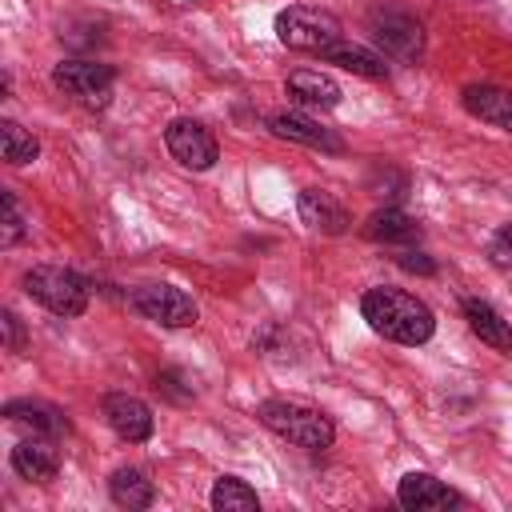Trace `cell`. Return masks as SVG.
<instances>
[{"label": "cell", "instance_id": "cell-1", "mask_svg": "<svg viewBox=\"0 0 512 512\" xmlns=\"http://www.w3.org/2000/svg\"><path fill=\"white\" fill-rule=\"evenodd\" d=\"M360 312H364L372 332H380L384 340H396V344H424L436 332L432 308L420 296H412L404 288H392V284L368 288L364 300H360Z\"/></svg>", "mask_w": 512, "mask_h": 512}, {"label": "cell", "instance_id": "cell-2", "mask_svg": "<svg viewBox=\"0 0 512 512\" xmlns=\"http://www.w3.org/2000/svg\"><path fill=\"white\" fill-rule=\"evenodd\" d=\"M256 416L268 432H276L280 440H288L296 448H308V452H324L336 436L332 420L320 408H308V404H296V400H264L256 408Z\"/></svg>", "mask_w": 512, "mask_h": 512}, {"label": "cell", "instance_id": "cell-3", "mask_svg": "<svg viewBox=\"0 0 512 512\" xmlns=\"http://www.w3.org/2000/svg\"><path fill=\"white\" fill-rule=\"evenodd\" d=\"M276 36L284 48H296V52H316L324 56L336 40H344V24L324 12V8H308V4H292L276 16Z\"/></svg>", "mask_w": 512, "mask_h": 512}, {"label": "cell", "instance_id": "cell-4", "mask_svg": "<svg viewBox=\"0 0 512 512\" xmlns=\"http://www.w3.org/2000/svg\"><path fill=\"white\" fill-rule=\"evenodd\" d=\"M24 292L56 316H80L88 308V284L64 264H36L24 272Z\"/></svg>", "mask_w": 512, "mask_h": 512}, {"label": "cell", "instance_id": "cell-5", "mask_svg": "<svg viewBox=\"0 0 512 512\" xmlns=\"http://www.w3.org/2000/svg\"><path fill=\"white\" fill-rule=\"evenodd\" d=\"M112 80H116L112 64H100V60H60L52 68V84L72 100H80L84 108H108Z\"/></svg>", "mask_w": 512, "mask_h": 512}, {"label": "cell", "instance_id": "cell-6", "mask_svg": "<svg viewBox=\"0 0 512 512\" xmlns=\"http://www.w3.org/2000/svg\"><path fill=\"white\" fill-rule=\"evenodd\" d=\"M132 304L144 320H156L164 328H192L200 320L196 300L176 284H144L132 292Z\"/></svg>", "mask_w": 512, "mask_h": 512}, {"label": "cell", "instance_id": "cell-7", "mask_svg": "<svg viewBox=\"0 0 512 512\" xmlns=\"http://www.w3.org/2000/svg\"><path fill=\"white\" fill-rule=\"evenodd\" d=\"M164 144H168L172 160L184 164V168H192V172L212 168L216 156H220L212 132H208L200 120H188V116H180V120H172V124L164 128Z\"/></svg>", "mask_w": 512, "mask_h": 512}, {"label": "cell", "instance_id": "cell-8", "mask_svg": "<svg viewBox=\"0 0 512 512\" xmlns=\"http://www.w3.org/2000/svg\"><path fill=\"white\" fill-rule=\"evenodd\" d=\"M372 36H376V44L384 48V56L404 60V64H412V60L420 56V48H424L420 20H412L408 12H396V8L372 12Z\"/></svg>", "mask_w": 512, "mask_h": 512}, {"label": "cell", "instance_id": "cell-9", "mask_svg": "<svg viewBox=\"0 0 512 512\" xmlns=\"http://www.w3.org/2000/svg\"><path fill=\"white\" fill-rule=\"evenodd\" d=\"M104 420H108V428H112L120 440H128V444L148 440L152 428H156L152 408H148L144 400L128 396V392H108V396H104Z\"/></svg>", "mask_w": 512, "mask_h": 512}, {"label": "cell", "instance_id": "cell-10", "mask_svg": "<svg viewBox=\"0 0 512 512\" xmlns=\"http://www.w3.org/2000/svg\"><path fill=\"white\" fill-rule=\"evenodd\" d=\"M12 468L24 476V480H32V484H48V480H56V472H60V452H56V440L52 436H24L16 448H12Z\"/></svg>", "mask_w": 512, "mask_h": 512}, {"label": "cell", "instance_id": "cell-11", "mask_svg": "<svg viewBox=\"0 0 512 512\" xmlns=\"http://www.w3.org/2000/svg\"><path fill=\"white\" fill-rule=\"evenodd\" d=\"M396 500H400L408 512H444V508L460 504V496H456L444 480H436V476H428V472H408V476L400 480V488H396Z\"/></svg>", "mask_w": 512, "mask_h": 512}, {"label": "cell", "instance_id": "cell-12", "mask_svg": "<svg viewBox=\"0 0 512 512\" xmlns=\"http://www.w3.org/2000/svg\"><path fill=\"white\" fill-rule=\"evenodd\" d=\"M296 208H300V220L312 228V232H324V236H340V232H348V212H344V204L340 200H332L328 192H320V188H304L300 192V200H296Z\"/></svg>", "mask_w": 512, "mask_h": 512}, {"label": "cell", "instance_id": "cell-13", "mask_svg": "<svg viewBox=\"0 0 512 512\" xmlns=\"http://www.w3.org/2000/svg\"><path fill=\"white\" fill-rule=\"evenodd\" d=\"M284 92H288L296 104H304V108H336V104H340V84H336L332 76L316 72V68H296V72H288Z\"/></svg>", "mask_w": 512, "mask_h": 512}, {"label": "cell", "instance_id": "cell-14", "mask_svg": "<svg viewBox=\"0 0 512 512\" xmlns=\"http://www.w3.org/2000/svg\"><path fill=\"white\" fill-rule=\"evenodd\" d=\"M268 128L280 136V140H292V144H308V148H320V152H340V136H332L328 128H320L316 120L308 116H296V112H276L268 120Z\"/></svg>", "mask_w": 512, "mask_h": 512}, {"label": "cell", "instance_id": "cell-15", "mask_svg": "<svg viewBox=\"0 0 512 512\" xmlns=\"http://www.w3.org/2000/svg\"><path fill=\"white\" fill-rule=\"evenodd\" d=\"M464 108H468L476 120L512 132V92H508V88H496V84H472V88H464Z\"/></svg>", "mask_w": 512, "mask_h": 512}, {"label": "cell", "instance_id": "cell-16", "mask_svg": "<svg viewBox=\"0 0 512 512\" xmlns=\"http://www.w3.org/2000/svg\"><path fill=\"white\" fill-rule=\"evenodd\" d=\"M464 320H468V328H472L488 348H496V352H512V324H508L488 300L468 296V300H464Z\"/></svg>", "mask_w": 512, "mask_h": 512}, {"label": "cell", "instance_id": "cell-17", "mask_svg": "<svg viewBox=\"0 0 512 512\" xmlns=\"http://www.w3.org/2000/svg\"><path fill=\"white\" fill-rule=\"evenodd\" d=\"M4 416H8L12 424H20V428L36 432V436H52V440H56V436L68 432L64 412L52 408V404H44V400H12V404L4 408Z\"/></svg>", "mask_w": 512, "mask_h": 512}, {"label": "cell", "instance_id": "cell-18", "mask_svg": "<svg viewBox=\"0 0 512 512\" xmlns=\"http://www.w3.org/2000/svg\"><path fill=\"white\" fill-rule=\"evenodd\" d=\"M108 496H112V504L136 512V508H148L156 500V484L140 468H116L112 480H108Z\"/></svg>", "mask_w": 512, "mask_h": 512}, {"label": "cell", "instance_id": "cell-19", "mask_svg": "<svg viewBox=\"0 0 512 512\" xmlns=\"http://www.w3.org/2000/svg\"><path fill=\"white\" fill-rule=\"evenodd\" d=\"M364 236L368 240H380V244H412L420 236V224L408 212H400V208H384V212H372L368 216Z\"/></svg>", "mask_w": 512, "mask_h": 512}, {"label": "cell", "instance_id": "cell-20", "mask_svg": "<svg viewBox=\"0 0 512 512\" xmlns=\"http://www.w3.org/2000/svg\"><path fill=\"white\" fill-rule=\"evenodd\" d=\"M320 60L340 64V68H348V72H356V76H368V80H380V76L388 72L384 56H376V52H368V48H360V44H348V40H336Z\"/></svg>", "mask_w": 512, "mask_h": 512}, {"label": "cell", "instance_id": "cell-21", "mask_svg": "<svg viewBox=\"0 0 512 512\" xmlns=\"http://www.w3.org/2000/svg\"><path fill=\"white\" fill-rule=\"evenodd\" d=\"M212 508L216 512H256L260 508V496H256V488H248L240 476H220L216 484H212Z\"/></svg>", "mask_w": 512, "mask_h": 512}, {"label": "cell", "instance_id": "cell-22", "mask_svg": "<svg viewBox=\"0 0 512 512\" xmlns=\"http://www.w3.org/2000/svg\"><path fill=\"white\" fill-rule=\"evenodd\" d=\"M0 152L8 164L20 168V164H32L40 156V140L28 128H20L16 120H0Z\"/></svg>", "mask_w": 512, "mask_h": 512}, {"label": "cell", "instance_id": "cell-23", "mask_svg": "<svg viewBox=\"0 0 512 512\" xmlns=\"http://www.w3.org/2000/svg\"><path fill=\"white\" fill-rule=\"evenodd\" d=\"M20 236H24V216H20V208H16V196L4 192V232H0V244L12 248Z\"/></svg>", "mask_w": 512, "mask_h": 512}, {"label": "cell", "instance_id": "cell-24", "mask_svg": "<svg viewBox=\"0 0 512 512\" xmlns=\"http://www.w3.org/2000/svg\"><path fill=\"white\" fill-rule=\"evenodd\" d=\"M488 256H492V264H496V268L512 272V224H504V228L492 236V244H488Z\"/></svg>", "mask_w": 512, "mask_h": 512}, {"label": "cell", "instance_id": "cell-25", "mask_svg": "<svg viewBox=\"0 0 512 512\" xmlns=\"http://www.w3.org/2000/svg\"><path fill=\"white\" fill-rule=\"evenodd\" d=\"M396 264H400L404 272H420V276H432V272H436V264H432L424 252H416V248H400Z\"/></svg>", "mask_w": 512, "mask_h": 512}, {"label": "cell", "instance_id": "cell-26", "mask_svg": "<svg viewBox=\"0 0 512 512\" xmlns=\"http://www.w3.org/2000/svg\"><path fill=\"white\" fill-rule=\"evenodd\" d=\"M4 336H8V352H20V320H16V312H4Z\"/></svg>", "mask_w": 512, "mask_h": 512}]
</instances>
